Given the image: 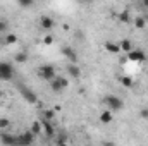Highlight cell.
<instances>
[{"mask_svg": "<svg viewBox=\"0 0 148 146\" xmlns=\"http://www.w3.org/2000/svg\"><path fill=\"white\" fill-rule=\"evenodd\" d=\"M103 146H117V145H115V143H112V141H105Z\"/></svg>", "mask_w": 148, "mask_h": 146, "instance_id": "obj_29", "label": "cell"}, {"mask_svg": "<svg viewBox=\"0 0 148 146\" xmlns=\"http://www.w3.org/2000/svg\"><path fill=\"white\" fill-rule=\"evenodd\" d=\"M40 26H41L45 31H50V29L55 26V23H53V19H52L50 16H41V17H40Z\"/></svg>", "mask_w": 148, "mask_h": 146, "instance_id": "obj_8", "label": "cell"}, {"mask_svg": "<svg viewBox=\"0 0 148 146\" xmlns=\"http://www.w3.org/2000/svg\"><path fill=\"white\" fill-rule=\"evenodd\" d=\"M41 122H33V126H31V132L35 134V136H38L40 132H41Z\"/></svg>", "mask_w": 148, "mask_h": 146, "instance_id": "obj_20", "label": "cell"}, {"mask_svg": "<svg viewBox=\"0 0 148 146\" xmlns=\"http://www.w3.org/2000/svg\"><path fill=\"white\" fill-rule=\"evenodd\" d=\"M38 76L43 79V81H47V83H52L57 76H55V67L52 65V64H45V65H40L38 67Z\"/></svg>", "mask_w": 148, "mask_h": 146, "instance_id": "obj_1", "label": "cell"}, {"mask_svg": "<svg viewBox=\"0 0 148 146\" xmlns=\"http://www.w3.org/2000/svg\"><path fill=\"white\" fill-rule=\"evenodd\" d=\"M7 28H9V23H7V21H3V19H0V33H5V31H7Z\"/></svg>", "mask_w": 148, "mask_h": 146, "instance_id": "obj_24", "label": "cell"}, {"mask_svg": "<svg viewBox=\"0 0 148 146\" xmlns=\"http://www.w3.org/2000/svg\"><path fill=\"white\" fill-rule=\"evenodd\" d=\"M43 43H45V45H52V43H53V36H52V35H45V36H43Z\"/></svg>", "mask_w": 148, "mask_h": 146, "instance_id": "obj_25", "label": "cell"}, {"mask_svg": "<svg viewBox=\"0 0 148 146\" xmlns=\"http://www.w3.org/2000/svg\"><path fill=\"white\" fill-rule=\"evenodd\" d=\"M69 86V81L66 79V77H55L52 83H50V88H52V91H55V93H60L62 89H66Z\"/></svg>", "mask_w": 148, "mask_h": 146, "instance_id": "obj_4", "label": "cell"}, {"mask_svg": "<svg viewBox=\"0 0 148 146\" xmlns=\"http://www.w3.org/2000/svg\"><path fill=\"white\" fill-rule=\"evenodd\" d=\"M3 43H5V45H14V43H17V35H14V33H7L5 38H3Z\"/></svg>", "mask_w": 148, "mask_h": 146, "instance_id": "obj_18", "label": "cell"}, {"mask_svg": "<svg viewBox=\"0 0 148 146\" xmlns=\"http://www.w3.org/2000/svg\"><path fill=\"white\" fill-rule=\"evenodd\" d=\"M14 77V65L10 62H0V81H10Z\"/></svg>", "mask_w": 148, "mask_h": 146, "instance_id": "obj_3", "label": "cell"}, {"mask_svg": "<svg viewBox=\"0 0 148 146\" xmlns=\"http://www.w3.org/2000/svg\"><path fill=\"white\" fill-rule=\"evenodd\" d=\"M67 141V136L62 132V134H59V138H57V145H60V143H66Z\"/></svg>", "mask_w": 148, "mask_h": 146, "instance_id": "obj_26", "label": "cell"}, {"mask_svg": "<svg viewBox=\"0 0 148 146\" xmlns=\"http://www.w3.org/2000/svg\"><path fill=\"white\" fill-rule=\"evenodd\" d=\"M119 46H121V52H124V53H129V52H133V41H131V40H127V38L121 40Z\"/></svg>", "mask_w": 148, "mask_h": 146, "instance_id": "obj_12", "label": "cell"}, {"mask_svg": "<svg viewBox=\"0 0 148 146\" xmlns=\"http://www.w3.org/2000/svg\"><path fill=\"white\" fill-rule=\"evenodd\" d=\"M53 115H55V112H53V110H45V112H43V120H47V122H52Z\"/></svg>", "mask_w": 148, "mask_h": 146, "instance_id": "obj_21", "label": "cell"}, {"mask_svg": "<svg viewBox=\"0 0 148 146\" xmlns=\"http://www.w3.org/2000/svg\"><path fill=\"white\" fill-rule=\"evenodd\" d=\"M35 138H36V136H35L31 131H28V132L17 136V146H31L33 141H35Z\"/></svg>", "mask_w": 148, "mask_h": 146, "instance_id": "obj_5", "label": "cell"}, {"mask_svg": "<svg viewBox=\"0 0 148 146\" xmlns=\"http://www.w3.org/2000/svg\"><path fill=\"white\" fill-rule=\"evenodd\" d=\"M119 81H121V84H122L124 88H131V86H133V77H131V76H122Z\"/></svg>", "mask_w": 148, "mask_h": 146, "instance_id": "obj_19", "label": "cell"}, {"mask_svg": "<svg viewBox=\"0 0 148 146\" xmlns=\"http://www.w3.org/2000/svg\"><path fill=\"white\" fill-rule=\"evenodd\" d=\"M0 141L5 146H17V136L9 134V132H2L0 134Z\"/></svg>", "mask_w": 148, "mask_h": 146, "instance_id": "obj_7", "label": "cell"}, {"mask_svg": "<svg viewBox=\"0 0 148 146\" xmlns=\"http://www.w3.org/2000/svg\"><path fill=\"white\" fill-rule=\"evenodd\" d=\"M140 117H141V119H148V108L141 110V112H140Z\"/></svg>", "mask_w": 148, "mask_h": 146, "instance_id": "obj_27", "label": "cell"}, {"mask_svg": "<svg viewBox=\"0 0 148 146\" xmlns=\"http://www.w3.org/2000/svg\"><path fill=\"white\" fill-rule=\"evenodd\" d=\"M103 48H105V52H109L112 55L121 53V46H119V43H115V41H105V43H103Z\"/></svg>", "mask_w": 148, "mask_h": 146, "instance_id": "obj_10", "label": "cell"}, {"mask_svg": "<svg viewBox=\"0 0 148 146\" xmlns=\"http://www.w3.org/2000/svg\"><path fill=\"white\" fill-rule=\"evenodd\" d=\"M19 91H21L23 98H24L28 103H36V102H38L36 93H35V91H31L29 88H26V86H19Z\"/></svg>", "mask_w": 148, "mask_h": 146, "instance_id": "obj_6", "label": "cell"}, {"mask_svg": "<svg viewBox=\"0 0 148 146\" xmlns=\"http://www.w3.org/2000/svg\"><path fill=\"white\" fill-rule=\"evenodd\" d=\"M103 103L107 105V108L110 110V112H119V110H122V107H124V102L119 96H114V95H107L103 98Z\"/></svg>", "mask_w": 148, "mask_h": 146, "instance_id": "obj_2", "label": "cell"}, {"mask_svg": "<svg viewBox=\"0 0 148 146\" xmlns=\"http://www.w3.org/2000/svg\"><path fill=\"white\" fill-rule=\"evenodd\" d=\"M41 127H43V132L47 134V138H53L55 131H53V126H52V122H47V120H43V122H41Z\"/></svg>", "mask_w": 148, "mask_h": 146, "instance_id": "obj_13", "label": "cell"}, {"mask_svg": "<svg viewBox=\"0 0 148 146\" xmlns=\"http://www.w3.org/2000/svg\"><path fill=\"white\" fill-rule=\"evenodd\" d=\"M28 60V55L24 53V52H21V53H17L16 55V62H19V64H24Z\"/></svg>", "mask_w": 148, "mask_h": 146, "instance_id": "obj_22", "label": "cell"}, {"mask_svg": "<svg viewBox=\"0 0 148 146\" xmlns=\"http://www.w3.org/2000/svg\"><path fill=\"white\" fill-rule=\"evenodd\" d=\"M9 124H10V120H9V119L0 117V129H7V127H9Z\"/></svg>", "mask_w": 148, "mask_h": 146, "instance_id": "obj_23", "label": "cell"}, {"mask_svg": "<svg viewBox=\"0 0 148 146\" xmlns=\"http://www.w3.org/2000/svg\"><path fill=\"white\" fill-rule=\"evenodd\" d=\"M59 146H69V145H67V143H60Z\"/></svg>", "mask_w": 148, "mask_h": 146, "instance_id": "obj_31", "label": "cell"}, {"mask_svg": "<svg viewBox=\"0 0 148 146\" xmlns=\"http://www.w3.org/2000/svg\"><path fill=\"white\" fill-rule=\"evenodd\" d=\"M19 5H21V7H29V5H33V2H28V0H23V2H19Z\"/></svg>", "mask_w": 148, "mask_h": 146, "instance_id": "obj_28", "label": "cell"}, {"mask_svg": "<svg viewBox=\"0 0 148 146\" xmlns=\"http://www.w3.org/2000/svg\"><path fill=\"white\" fill-rule=\"evenodd\" d=\"M143 7H148V0H145V2H143Z\"/></svg>", "mask_w": 148, "mask_h": 146, "instance_id": "obj_30", "label": "cell"}, {"mask_svg": "<svg viewBox=\"0 0 148 146\" xmlns=\"http://www.w3.org/2000/svg\"><path fill=\"white\" fill-rule=\"evenodd\" d=\"M119 21L124 23V24H129V23H131V14H129V10H122V12L119 14Z\"/></svg>", "mask_w": 148, "mask_h": 146, "instance_id": "obj_17", "label": "cell"}, {"mask_svg": "<svg viewBox=\"0 0 148 146\" xmlns=\"http://www.w3.org/2000/svg\"><path fill=\"white\" fill-rule=\"evenodd\" d=\"M112 119H114V115H112L110 110H102V113H100V122L102 124H110Z\"/></svg>", "mask_w": 148, "mask_h": 146, "instance_id": "obj_15", "label": "cell"}, {"mask_svg": "<svg viewBox=\"0 0 148 146\" xmlns=\"http://www.w3.org/2000/svg\"><path fill=\"white\" fill-rule=\"evenodd\" d=\"M67 74H69L71 77H74V79H79V77H81V69H79L76 64H71V65L67 67Z\"/></svg>", "mask_w": 148, "mask_h": 146, "instance_id": "obj_14", "label": "cell"}, {"mask_svg": "<svg viewBox=\"0 0 148 146\" xmlns=\"http://www.w3.org/2000/svg\"><path fill=\"white\" fill-rule=\"evenodd\" d=\"M127 59L131 60V62H145V53L141 52V50H133V52H129L127 53Z\"/></svg>", "mask_w": 148, "mask_h": 146, "instance_id": "obj_9", "label": "cell"}, {"mask_svg": "<svg viewBox=\"0 0 148 146\" xmlns=\"http://www.w3.org/2000/svg\"><path fill=\"white\" fill-rule=\"evenodd\" d=\"M62 55H66V59H69L73 64H76V60H77V53L73 46H62Z\"/></svg>", "mask_w": 148, "mask_h": 146, "instance_id": "obj_11", "label": "cell"}, {"mask_svg": "<svg viewBox=\"0 0 148 146\" xmlns=\"http://www.w3.org/2000/svg\"><path fill=\"white\" fill-rule=\"evenodd\" d=\"M147 26V19L143 17V16H136V19H134V28L136 29H143Z\"/></svg>", "mask_w": 148, "mask_h": 146, "instance_id": "obj_16", "label": "cell"}]
</instances>
